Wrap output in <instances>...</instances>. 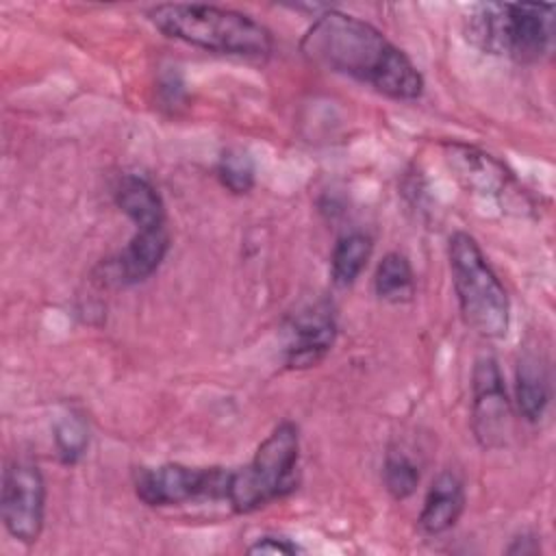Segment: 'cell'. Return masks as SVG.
<instances>
[{"mask_svg": "<svg viewBox=\"0 0 556 556\" xmlns=\"http://www.w3.org/2000/svg\"><path fill=\"white\" fill-rule=\"evenodd\" d=\"M300 50L311 63L365 83L391 100L413 102L426 87L419 67L382 30L337 9L315 15Z\"/></svg>", "mask_w": 556, "mask_h": 556, "instance_id": "1", "label": "cell"}, {"mask_svg": "<svg viewBox=\"0 0 556 556\" xmlns=\"http://www.w3.org/2000/svg\"><path fill=\"white\" fill-rule=\"evenodd\" d=\"M337 339V319L332 304L326 300L313 302L298 311L287 324L285 343V367L287 369H311L319 365Z\"/></svg>", "mask_w": 556, "mask_h": 556, "instance_id": "9", "label": "cell"}, {"mask_svg": "<svg viewBox=\"0 0 556 556\" xmlns=\"http://www.w3.org/2000/svg\"><path fill=\"white\" fill-rule=\"evenodd\" d=\"M445 161L456 176V180L480 195L502 198L515 185L513 174L508 167L489 152H482L473 146L465 143H447L445 146Z\"/></svg>", "mask_w": 556, "mask_h": 556, "instance_id": "10", "label": "cell"}, {"mask_svg": "<svg viewBox=\"0 0 556 556\" xmlns=\"http://www.w3.org/2000/svg\"><path fill=\"white\" fill-rule=\"evenodd\" d=\"M374 252V241L365 232H348L337 239L330 254V276L337 287H350L367 267Z\"/></svg>", "mask_w": 556, "mask_h": 556, "instance_id": "15", "label": "cell"}, {"mask_svg": "<svg viewBox=\"0 0 556 556\" xmlns=\"http://www.w3.org/2000/svg\"><path fill=\"white\" fill-rule=\"evenodd\" d=\"M148 20L165 37L208 52L263 59L274 50L269 28L235 9L169 2L148 9Z\"/></svg>", "mask_w": 556, "mask_h": 556, "instance_id": "2", "label": "cell"}, {"mask_svg": "<svg viewBox=\"0 0 556 556\" xmlns=\"http://www.w3.org/2000/svg\"><path fill=\"white\" fill-rule=\"evenodd\" d=\"M552 397V384H549V371L545 361L536 352H526L517 363L515 374V400L519 415L536 424L549 404Z\"/></svg>", "mask_w": 556, "mask_h": 556, "instance_id": "14", "label": "cell"}, {"mask_svg": "<svg viewBox=\"0 0 556 556\" xmlns=\"http://www.w3.org/2000/svg\"><path fill=\"white\" fill-rule=\"evenodd\" d=\"M541 549L539 539L534 534H519L513 539V543L506 547V554H536Z\"/></svg>", "mask_w": 556, "mask_h": 556, "instance_id": "21", "label": "cell"}, {"mask_svg": "<svg viewBox=\"0 0 556 556\" xmlns=\"http://www.w3.org/2000/svg\"><path fill=\"white\" fill-rule=\"evenodd\" d=\"M465 484L454 471H441L428 486L417 523L424 534L437 536L456 526L465 510Z\"/></svg>", "mask_w": 556, "mask_h": 556, "instance_id": "12", "label": "cell"}, {"mask_svg": "<svg viewBox=\"0 0 556 556\" xmlns=\"http://www.w3.org/2000/svg\"><path fill=\"white\" fill-rule=\"evenodd\" d=\"M447 263L465 324L484 339H504L510 328V300L469 232L458 230L450 237Z\"/></svg>", "mask_w": 556, "mask_h": 556, "instance_id": "4", "label": "cell"}, {"mask_svg": "<svg viewBox=\"0 0 556 556\" xmlns=\"http://www.w3.org/2000/svg\"><path fill=\"white\" fill-rule=\"evenodd\" d=\"M304 552L295 541L278 534H263L258 536L250 547L248 554H282V556H295Z\"/></svg>", "mask_w": 556, "mask_h": 556, "instance_id": "20", "label": "cell"}, {"mask_svg": "<svg viewBox=\"0 0 556 556\" xmlns=\"http://www.w3.org/2000/svg\"><path fill=\"white\" fill-rule=\"evenodd\" d=\"M510 397L502 369L491 354H480L471 369V430L480 447H504L510 437Z\"/></svg>", "mask_w": 556, "mask_h": 556, "instance_id": "8", "label": "cell"}, {"mask_svg": "<svg viewBox=\"0 0 556 556\" xmlns=\"http://www.w3.org/2000/svg\"><path fill=\"white\" fill-rule=\"evenodd\" d=\"M169 252V230L165 226L137 228L128 245L104 265L117 285H137L150 278Z\"/></svg>", "mask_w": 556, "mask_h": 556, "instance_id": "11", "label": "cell"}, {"mask_svg": "<svg viewBox=\"0 0 556 556\" xmlns=\"http://www.w3.org/2000/svg\"><path fill=\"white\" fill-rule=\"evenodd\" d=\"M465 35L469 43L486 54L536 63L552 48L554 7L519 2L478 4L465 17Z\"/></svg>", "mask_w": 556, "mask_h": 556, "instance_id": "3", "label": "cell"}, {"mask_svg": "<svg viewBox=\"0 0 556 556\" xmlns=\"http://www.w3.org/2000/svg\"><path fill=\"white\" fill-rule=\"evenodd\" d=\"M2 523L24 545L37 543L46 519V480L30 460H11L2 473Z\"/></svg>", "mask_w": 556, "mask_h": 556, "instance_id": "7", "label": "cell"}, {"mask_svg": "<svg viewBox=\"0 0 556 556\" xmlns=\"http://www.w3.org/2000/svg\"><path fill=\"white\" fill-rule=\"evenodd\" d=\"M89 445V428L83 415H63L54 426V447L63 465H76Z\"/></svg>", "mask_w": 556, "mask_h": 556, "instance_id": "18", "label": "cell"}, {"mask_svg": "<svg viewBox=\"0 0 556 556\" xmlns=\"http://www.w3.org/2000/svg\"><path fill=\"white\" fill-rule=\"evenodd\" d=\"M217 178L219 182L237 193V195H243L248 191H252L254 187V180H256V174H254V161L252 156L241 150V148H228L222 152L219 161H217Z\"/></svg>", "mask_w": 556, "mask_h": 556, "instance_id": "19", "label": "cell"}, {"mask_svg": "<svg viewBox=\"0 0 556 556\" xmlns=\"http://www.w3.org/2000/svg\"><path fill=\"white\" fill-rule=\"evenodd\" d=\"M117 208L135 224V228L165 226V204L156 187L139 176L126 174L115 187Z\"/></svg>", "mask_w": 556, "mask_h": 556, "instance_id": "13", "label": "cell"}, {"mask_svg": "<svg viewBox=\"0 0 556 556\" xmlns=\"http://www.w3.org/2000/svg\"><path fill=\"white\" fill-rule=\"evenodd\" d=\"M300 430L280 421L256 447L254 456L228 473L226 502L237 515H250L287 497L298 484Z\"/></svg>", "mask_w": 556, "mask_h": 556, "instance_id": "5", "label": "cell"}, {"mask_svg": "<svg viewBox=\"0 0 556 556\" xmlns=\"http://www.w3.org/2000/svg\"><path fill=\"white\" fill-rule=\"evenodd\" d=\"M228 473L222 467H189L180 463L143 467L135 476V495L152 508L178 506L200 497L226 500Z\"/></svg>", "mask_w": 556, "mask_h": 556, "instance_id": "6", "label": "cell"}, {"mask_svg": "<svg viewBox=\"0 0 556 556\" xmlns=\"http://www.w3.org/2000/svg\"><path fill=\"white\" fill-rule=\"evenodd\" d=\"M374 291L382 302L404 304L415 295V274L408 258L400 252H389L376 267Z\"/></svg>", "mask_w": 556, "mask_h": 556, "instance_id": "16", "label": "cell"}, {"mask_svg": "<svg viewBox=\"0 0 556 556\" xmlns=\"http://www.w3.org/2000/svg\"><path fill=\"white\" fill-rule=\"evenodd\" d=\"M419 480L421 473L417 463L402 447H391L382 465V482L389 495L393 500H406L417 491Z\"/></svg>", "mask_w": 556, "mask_h": 556, "instance_id": "17", "label": "cell"}]
</instances>
